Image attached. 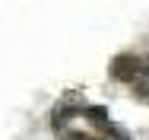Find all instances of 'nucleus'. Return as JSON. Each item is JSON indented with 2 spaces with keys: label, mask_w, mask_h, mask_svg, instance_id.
<instances>
[{
  "label": "nucleus",
  "mask_w": 149,
  "mask_h": 140,
  "mask_svg": "<svg viewBox=\"0 0 149 140\" xmlns=\"http://www.w3.org/2000/svg\"><path fill=\"white\" fill-rule=\"evenodd\" d=\"M140 73H143V61L136 54H118L111 61V77L120 83H136Z\"/></svg>",
  "instance_id": "1"
},
{
  "label": "nucleus",
  "mask_w": 149,
  "mask_h": 140,
  "mask_svg": "<svg viewBox=\"0 0 149 140\" xmlns=\"http://www.w3.org/2000/svg\"><path fill=\"white\" fill-rule=\"evenodd\" d=\"M86 118H89V121H95L98 127H105V131L111 127V121H108V112H105V108H98V105H89V108H86Z\"/></svg>",
  "instance_id": "2"
},
{
  "label": "nucleus",
  "mask_w": 149,
  "mask_h": 140,
  "mask_svg": "<svg viewBox=\"0 0 149 140\" xmlns=\"http://www.w3.org/2000/svg\"><path fill=\"white\" fill-rule=\"evenodd\" d=\"M63 140H92L89 134H79V131H70V134H63Z\"/></svg>",
  "instance_id": "3"
}]
</instances>
